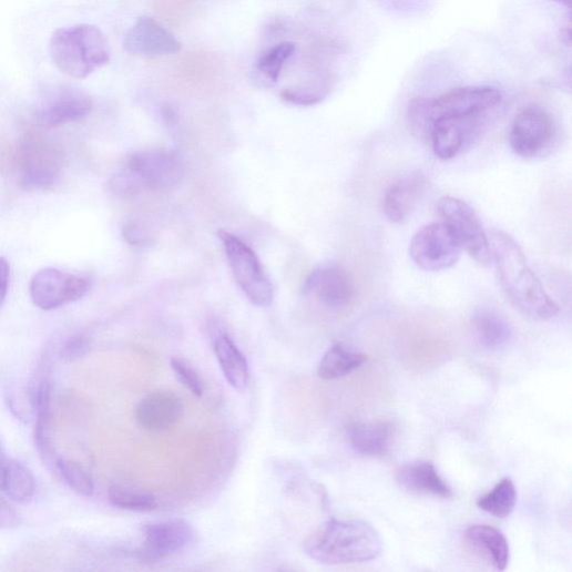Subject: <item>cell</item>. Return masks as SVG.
Wrapping results in <instances>:
<instances>
[{
	"label": "cell",
	"mask_w": 572,
	"mask_h": 572,
	"mask_svg": "<svg viewBox=\"0 0 572 572\" xmlns=\"http://www.w3.org/2000/svg\"><path fill=\"white\" fill-rule=\"evenodd\" d=\"M501 289L509 303L525 318L548 321L559 314L527 257L509 234L492 231L489 237Z\"/></svg>",
	"instance_id": "6da1fadb"
},
{
	"label": "cell",
	"mask_w": 572,
	"mask_h": 572,
	"mask_svg": "<svg viewBox=\"0 0 572 572\" xmlns=\"http://www.w3.org/2000/svg\"><path fill=\"white\" fill-rule=\"evenodd\" d=\"M306 553L324 564L361 563L377 559L382 540L377 530L360 520H330L305 542Z\"/></svg>",
	"instance_id": "7a4b0ae2"
},
{
	"label": "cell",
	"mask_w": 572,
	"mask_h": 572,
	"mask_svg": "<svg viewBox=\"0 0 572 572\" xmlns=\"http://www.w3.org/2000/svg\"><path fill=\"white\" fill-rule=\"evenodd\" d=\"M502 101L501 92L492 86H467L439 98H416L407 108V121L418 137L428 136L429 126L439 118L488 115Z\"/></svg>",
	"instance_id": "3957f363"
},
{
	"label": "cell",
	"mask_w": 572,
	"mask_h": 572,
	"mask_svg": "<svg viewBox=\"0 0 572 572\" xmlns=\"http://www.w3.org/2000/svg\"><path fill=\"white\" fill-rule=\"evenodd\" d=\"M50 53L61 72L78 80L86 79L111 60L105 35L90 24L57 30L50 42Z\"/></svg>",
	"instance_id": "277c9868"
},
{
	"label": "cell",
	"mask_w": 572,
	"mask_h": 572,
	"mask_svg": "<svg viewBox=\"0 0 572 572\" xmlns=\"http://www.w3.org/2000/svg\"><path fill=\"white\" fill-rule=\"evenodd\" d=\"M217 235L224 245L233 275L244 295L256 307L270 306L273 286L256 253L237 236L226 231H219Z\"/></svg>",
	"instance_id": "5b68a950"
},
{
	"label": "cell",
	"mask_w": 572,
	"mask_h": 572,
	"mask_svg": "<svg viewBox=\"0 0 572 572\" xmlns=\"http://www.w3.org/2000/svg\"><path fill=\"white\" fill-rule=\"evenodd\" d=\"M438 212L462 249L480 265L490 266L493 262L490 239L476 210L462 200L447 196L438 203Z\"/></svg>",
	"instance_id": "8992f818"
},
{
	"label": "cell",
	"mask_w": 572,
	"mask_h": 572,
	"mask_svg": "<svg viewBox=\"0 0 572 572\" xmlns=\"http://www.w3.org/2000/svg\"><path fill=\"white\" fill-rule=\"evenodd\" d=\"M463 249L453 232L445 223L429 224L419 229L409 244L412 262L427 272L453 267Z\"/></svg>",
	"instance_id": "52a82bcc"
},
{
	"label": "cell",
	"mask_w": 572,
	"mask_h": 572,
	"mask_svg": "<svg viewBox=\"0 0 572 572\" xmlns=\"http://www.w3.org/2000/svg\"><path fill=\"white\" fill-rule=\"evenodd\" d=\"M555 125L551 114L539 105H529L514 118L509 132L510 146L524 160L543 156L553 146Z\"/></svg>",
	"instance_id": "ba28073f"
},
{
	"label": "cell",
	"mask_w": 572,
	"mask_h": 572,
	"mask_svg": "<svg viewBox=\"0 0 572 572\" xmlns=\"http://www.w3.org/2000/svg\"><path fill=\"white\" fill-rule=\"evenodd\" d=\"M63 155L53 143L29 139L19 155V182L27 191H48L59 182Z\"/></svg>",
	"instance_id": "9c48e42d"
},
{
	"label": "cell",
	"mask_w": 572,
	"mask_h": 572,
	"mask_svg": "<svg viewBox=\"0 0 572 572\" xmlns=\"http://www.w3.org/2000/svg\"><path fill=\"white\" fill-rule=\"evenodd\" d=\"M90 288L89 279L59 268L48 267L33 276L30 294L38 308L51 311L83 299Z\"/></svg>",
	"instance_id": "30bf717a"
},
{
	"label": "cell",
	"mask_w": 572,
	"mask_h": 572,
	"mask_svg": "<svg viewBox=\"0 0 572 572\" xmlns=\"http://www.w3.org/2000/svg\"><path fill=\"white\" fill-rule=\"evenodd\" d=\"M143 187L153 191H168L184 177V164L180 155L172 151L151 150L130 156L126 163Z\"/></svg>",
	"instance_id": "8fae6325"
},
{
	"label": "cell",
	"mask_w": 572,
	"mask_h": 572,
	"mask_svg": "<svg viewBox=\"0 0 572 572\" xmlns=\"http://www.w3.org/2000/svg\"><path fill=\"white\" fill-rule=\"evenodd\" d=\"M304 292L330 310H344L355 300L356 285L345 267L326 264L310 273L305 282Z\"/></svg>",
	"instance_id": "7c38bea8"
},
{
	"label": "cell",
	"mask_w": 572,
	"mask_h": 572,
	"mask_svg": "<svg viewBox=\"0 0 572 572\" xmlns=\"http://www.w3.org/2000/svg\"><path fill=\"white\" fill-rule=\"evenodd\" d=\"M194 539L195 531L185 520L151 523L143 529V542L135 555L146 562L161 561L183 552Z\"/></svg>",
	"instance_id": "4fadbf2b"
},
{
	"label": "cell",
	"mask_w": 572,
	"mask_h": 572,
	"mask_svg": "<svg viewBox=\"0 0 572 572\" xmlns=\"http://www.w3.org/2000/svg\"><path fill=\"white\" fill-rule=\"evenodd\" d=\"M489 115L445 116L435 120L429 126L427 139L431 140L436 156L442 161L456 159L481 131Z\"/></svg>",
	"instance_id": "5bb4252c"
},
{
	"label": "cell",
	"mask_w": 572,
	"mask_h": 572,
	"mask_svg": "<svg viewBox=\"0 0 572 572\" xmlns=\"http://www.w3.org/2000/svg\"><path fill=\"white\" fill-rule=\"evenodd\" d=\"M123 49L131 55L159 58L181 52L182 43L153 18H139L126 32Z\"/></svg>",
	"instance_id": "9a60e30c"
},
{
	"label": "cell",
	"mask_w": 572,
	"mask_h": 572,
	"mask_svg": "<svg viewBox=\"0 0 572 572\" xmlns=\"http://www.w3.org/2000/svg\"><path fill=\"white\" fill-rule=\"evenodd\" d=\"M182 413L181 398L170 390L151 392L135 408L136 421L151 432L167 431L178 422Z\"/></svg>",
	"instance_id": "2e32d148"
},
{
	"label": "cell",
	"mask_w": 572,
	"mask_h": 572,
	"mask_svg": "<svg viewBox=\"0 0 572 572\" xmlns=\"http://www.w3.org/2000/svg\"><path fill=\"white\" fill-rule=\"evenodd\" d=\"M92 99L80 89L63 88L41 111V121L52 127L81 121L92 111Z\"/></svg>",
	"instance_id": "e0dca14e"
},
{
	"label": "cell",
	"mask_w": 572,
	"mask_h": 572,
	"mask_svg": "<svg viewBox=\"0 0 572 572\" xmlns=\"http://www.w3.org/2000/svg\"><path fill=\"white\" fill-rule=\"evenodd\" d=\"M397 481L402 489L415 494L440 499L453 497L451 487L429 461H417L401 467L397 473Z\"/></svg>",
	"instance_id": "ac0fdd59"
},
{
	"label": "cell",
	"mask_w": 572,
	"mask_h": 572,
	"mask_svg": "<svg viewBox=\"0 0 572 572\" xmlns=\"http://www.w3.org/2000/svg\"><path fill=\"white\" fill-rule=\"evenodd\" d=\"M394 432V425L389 421L354 422L347 428V438L356 453L377 458L390 450Z\"/></svg>",
	"instance_id": "d6986e66"
},
{
	"label": "cell",
	"mask_w": 572,
	"mask_h": 572,
	"mask_svg": "<svg viewBox=\"0 0 572 572\" xmlns=\"http://www.w3.org/2000/svg\"><path fill=\"white\" fill-rule=\"evenodd\" d=\"M426 188V178L411 173L399 178L386 191L384 212L392 223H402L411 213Z\"/></svg>",
	"instance_id": "ffe728a7"
},
{
	"label": "cell",
	"mask_w": 572,
	"mask_h": 572,
	"mask_svg": "<svg viewBox=\"0 0 572 572\" xmlns=\"http://www.w3.org/2000/svg\"><path fill=\"white\" fill-rule=\"evenodd\" d=\"M466 540L496 570L504 571L508 568L510 559L509 542L500 530L491 525L474 524L467 530Z\"/></svg>",
	"instance_id": "44dd1931"
},
{
	"label": "cell",
	"mask_w": 572,
	"mask_h": 572,
	"mask_svg": "<svg viewBox=\"0 0 572 572\" xmlns=\"http://www.w3.org/2000/svg\"><path fill=\"white\" fill-rule=\"evenodd\" d=\"M213 346L227 382L236 391L246 390L249 384V366L246 357L225 333L221 331L215 335Z\"/></svg>",
	"instance_id": "7402d4cb"
},
{
	"label": "cell",
	"mask_w": 572,
	"mask_h": 572,
	"mask_svg": "<svg viewBox=\"0 0 572 572\" xmlns=\"http://www.w3.org/2000/svg\"><path fill=\"white\" fill-rule=\"evenodd\" d=\"M472 328L480 345L489 350L507 347L513 337L510 324L491 310L477 311L472 318Z\"/></svg>",
	"instance_id": "603a6c76"
},
{
	"label": "cell",
	"mask_w": 572,
	"mask_h": 572,
	"mask_svg": "<svg viewBox=\"0 0 572 572\" xmlns=\"http://www.w3.org/2000/svg\"><path fill=\"white\" fill-rule=\"evenodd\" d=\"M366 361V355L351 351L337 344L323 357L318 366V375L324 380L339 379L358 370Z\"/></svg>",
	"instance_id": "cb8c5ba5"
},
{
	"label": "cell",
	"mask_w": 572,
	"mask_h": 572,
	"mask_svg": "<svg viewBox=\"0 0 572 572\" xmlns=\"http://www.w3.org/2000/svg\"><path fill=\"white\" fill-rule=\"evenodd\" d=\"M0 490L13 501L29 502L35 496L37 481L25 466L14 460H7L2 480H0Z\"/></svg>",
	"instance_id": "d4e9b609"
},
{
	"label": "cell",
	"mask_w": 572,
	"mask_h": 572,
	"mask_svg": "<svg viewBox=\"0 0 572 572\" xmlns=\"http://www.w3.org/2000/svg\"><path fill=\"white\" fill-rule=\"evenodd\" d=\"M333 80L329 74H319L296 86L285 89L280 93L283 101L302 106L321 103L329 95Z\"/></svg>",
	"instance_id": "484cf974"
},
{
	"label": "cell",
	"mask_w": 572,
	"mask_h": 572,
	"mask_svg": "<svg viewBox=\"0 0 572 572\" xmlns=\"http://www.w3.org/2000/svg\"><path fill=\"white\" fill-rule=\"evenodd\" d=\"M51 392L52 387L49 379H43L37 391V431L35 442L41 456L45 459L51 458V440H50V423H51Z\"/></svg>",
	"instance_id": "4316f807"
},
{
	"label": "cell",
	"mask_w": 572,
	"mask_h": 572,
	"mask_svg": "<svg viewBox=\"0 0 572 572\" xmlns=\"http://www.w3.org/2000/svg\"><path fill=\"white\" fill-rule=\"evenodd\" d=\"M478 507L487 513L504 519L508 518L517 505V490L510 479L501 480L489 493L481 496Z\"/></svg>",
	"instance_id": "83f0119b"
},
{
	"label": "cell",
	"mask_w": 572,
	"mask_h": 572,
	"mask_svg": "<svg viewBox=\"0 0 572 572\" xmlns=\"http://www.w3.org/2000/svg\"><path fill=\"white\" fill-rule=\"evenodd\" d=\"M296 52V45L284 42L264 52L255 63V71L265 82L276 83L283 67Z\"/></svg>",
	"instance_id": "f1b7e54d"
},
{
	"label": "cell",
	"mask_w": 572,
	"mask_h": 572,
	"mask_svg": "<svg viewBox=\"0 0 572 572\" xmlns=\"http://www.w3.org/2000/svg\"><path fill=\"white\" fill-rule=\"evenodd\" d=\"M109 501L119 509L135 512H150L159 507L152 494L121 486L110 488Z\"/></svg>",
	"instance_id": "f546056e"
},
{
	"label": "cell",
	"mask_w": 572,
	"mask_h": 572,
	"mask_svg": "<svg viewBox=\"0 0 572 572\" xmlns=\"http://www.w3.org/2000/svg\"><path fill=\"white\" fill-rule=\"evenodd\" d=\"M57 469L64 482L79 496L91 497L94 492V483L88 471L80 464L59 459Z\"/></svg>",
	"instance_id": "4dcf8cb0"
},
{
	"label": "cell",
	"mask_w": 572,
	"mask_h": 572,
	"mask_svg": "<svg viewBox=\"0 0 572 572\" xmlns=\"http://www.w3.org/2000/svg\"><path fill=\"white\" fill-rule=\"evenodd\" d=\"M171 367L178 381L192 394L197 397L204 395L205 385L197 370L187 360L174 357L171 360Z\"/></svg>",
	"instance_id": "1f68e13d"
},
{
	"label": "cell",
	"mask_w": 572,
	"mask_h": 572,
	"mask_svg": "<svg viewBox=\"0 0 572 572\" xmlns=\"http://www.w3.org/2000/svg\"><path fill=\"white\" fill-rule=\"evenodd\" d=\"M90 351V341L82 335H76L68 339L63 349L62 357L67 360H75L84 357Z\"/></svg>",
	"instance_id": "d6a6232c"
},
{
	"label": "cell",
	"mask_w": 572,
	"mask_h": 572,
	"mask_svg": "<svg viewBox=\"0 0 572 572\" xmlns=\"http://www.w3.org/2000/svg\"><path fill=\"white\" fill-rule=\"evenodd\" d=\"M123 237L131 245H143L149 243L151 235L145 225L141 222L132 221L123 227Z\"/></svg>",
	"instance_id": "836d02e7"
},
{
	"label": "cell",
	"mask_w": 572,
	"mask_h": 572,
	"mask_svg": "<svg viewBox=\"0 0 572 572\" xmlns=\"http://www.w3.org/2000/svg\"><path fill=\"white\" fill-rule=\"evenodd\" d=\"M19 525V514L14 508L0 497V529L16 528Z\"/></svg>",
	"instance_id": "e575fe53"
},
{
	"label": "cell",
	"mask_w": 572,
	"mask_h": 572,
	"mask_svg": "<svg viewBox=\"0 0 572 572\" xmlns=\"http://www.w3.org/2000/svg\"><path fill=\"white\" fill-rule=\"evenodd\" d=\"M11 267L7 258L0 257V307L6 303L9 293Z\"/></svg>",
	"instance_id": "d590c367"
},
{
	"label": "cell",
	"mask_w": 572,
	"mask_h": 572,
	"mask_svg": "<svg viewBox=\"0 0 572 572\" xmlns=\"http://www.w3.org/2000/svg\"><path fill=\"white\" fill-rule=\"evenodd\" d=\"M384 2L398 11L413 10L419 0H384Z\"/></svg>",
	"instance_id": "8d00e7d4"
},
{
	"label": "cell",
	"mask_w": 572,
	"mask_h": 572,
	"mask_svg": "<svg viewBox=\"0 0 572 572\" xmlns=\"http://www.w3.org/2000/svg\"><path fill=\"white\" fill-rule=\"evenodd\" d=\"M551 2L561 6L566 9L569 12L571 10V0H551Z\"/></svg>",
	"instance_id": "74e56055"
},
{
	"label": "cell",
	"mask_w": 572,
	"mask_h": 572,
	"mask_svg": "<svg viewBox=\"0 0 572 572\" xmlns=\"http://www.w3.org/2000/svg\"><path fill=\"white\" fill-rule=\"evenodd\" d=\"M7 460L8 459L4 458V456L2 454V451H0V480H2V476H3V471H4V467H6Z\"/></svg>",
	"instance_id": "f35d334b"
}]
</instances>
